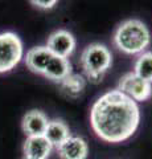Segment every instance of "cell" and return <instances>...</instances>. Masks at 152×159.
<instances>
[{"instance_id":"obj_1","label":"cell","mask_w":152,"mask_h":159,"mask_svg":"<svg viewBox=\"0 0 152 159\" xmlns=\"http://www.w3.org/2000/svg\"><path fill=\"white\" fill-rule=\"evenodd\" d=\"M140 123V109L134 99L118 89L97 99L90 110V126L95 135L107 143L130 139Z\"/></svg>"},{"instance_id":"obj_2","label":"cell","mask_w":152,"mask_h":159,"mask_svg":"<svg viewBox=\"0 0 152 159\" xmlns=\"http://www.w3.org/2000/svg\"><path fill=\"white\" fill-rule=\"evenodd\" d=\"M112 43L118 51L126 54H141L151 43L148 27L138 19H128L115 29Z\"/></svg>"},{"instance_id":"obj_3","label":"cell","mask_w":152,"mask_h":159,"mask_svg":"<svg viewBox=\"0 0 152 159\" xmlns=\"http://www.w3.org/2000/svg\"><path fill=\"white\" fill-rule=\"evenodd\" d=\"M80 65L91 82L98 84L103 80L106 72L112 65V54L105 44L93 43L81 53Z\"/></svg>"},{"instance_id":"obj_4","label":"cell","mask_w":152,"mask_h":159,"mask_svg":"<svg viewBox=\"0 0 152 159\" xmlns=\"http://www.w3.org/2000/svg\"><path fill=\"white\" fill-rule=\"evenodd\" d=\"M23 43L12 32L0 33V73L9 72L21 61Z\"/></svg>"},{"instance_id":"obj_5","label":"cell","mask_w":152,"mask_h":159,"mask_svg":"<svg viewBox=\"0 0 152 159\" xmlns=\"http://www.w3.org/2000/svg\"><path fill=\"white\" fill-rule=\"evenodd\" d=\"M118 90L124 93L138 103L144 102L152 97V84L138 77L134 72L126 73L118 82Z\"/></svg>"},{"instance_id":"obj_6","label":"cell","mask_w":152,"mask_h":159,"mask_svg":"<svg viewBox=\"0 0 152 159\" xmlns=\"http://www.w3.org/2000/svg\"><path fill=\"white\" fill-rule=\"evenodd\" d=\"M46 48L54 56L67 58L69 56H72L76 49V39L69 31L58 29L48 37Z\"/></svg>"},{"instance_id":"obj_7","label":"cell","mask_w":152,"mask_h":159,"mask_svg":"<svg viewBox=\"0 0 152 159\" xmlns=\"http://www.w3.org/2000/svg\"><path fill=\"white\" fill-rule=\"evenodd\" d=\"M57 154L60 159H87L89 146L83 138L70 135L57 146Z\"/></svg>"},{"instance_id":"obj_8","label":"cell","mask_w":152,"mask_h":159,"mask_svg":"<svg viewBox=\"0 0 152 159\" xmlns=\"http://www.w3.org/2000/svg\"><path fill=\"white\" fill-rule=\"evenodd\" d=\"M49 119L46 114L41 110H29L23 117L21 129L27 137H38L44 135L46 130Z\"/></svg>"},{"instance_id":"obj_9","label":"cell","mask_w":152,"mask_h":159,"mask_svg":"<svg viewBox=\"0 0 152 159\" xmlns=\"http://www.w3.org/2000/svg\"><path fill=\"white\" fill-rule=\"evenodd\" d=\"M52 57H53V53L46 47H35L27 52L25 65L31 72L44 76L45 69Z\"/></svg>"},{"instance_id":"obj_10","label":"cell","mask_w":152,"mask_h":159,"mask_svg":"<svg viewBox=\"0 0 152 159\" xmlns=\"http://www.w3.org/2000/svg\"><path fill=\"white\" fill-rule=\"evenodd\" d=\"M53 150L52 143L44 135L38 137H27L23 146L24 157L36 158V159H46Z\"/></svg>"},{"instance_id":"obj_11","label":"cell","mask_w":152,"mask_h":159,"mask_svg":"<svg viewBox=\"0 0 152 159\" xmlns=\"http://www.w3.org/2000/svg\"><path fill=\"white\" fill-rule=\"evenodd\" d=\"M72 73H73V69H72V64L69 61V58L58 57L53 54V57L50 58V61H49L48 66L45 69L44 77H46L50 81L60 84L67 76H70Z\"/></svg>"},{"instance_id":"obj_12","label":"cell","mask_w":152,"mask_h":159,"mask_svg":"<svg viewBox=\"0 0 152 159\" xmlns=\"http://www.w3.org/2000/svg\"><path fill=\"white\" fill-rule=\"evenodd\" d=\"M44 137L52 143V146H60L63 141L70 137L69 126L62 119H52L48 123Z\"/></svg>"},{"instance_id":"obj_13","label":"cell","mask_w":152,"mask_h":159,"mask_svg":"<svg viewBox=\"0 0 152 159\" xmlns=\"http://www.w3.org/2000/svg\"><path fill=\"white\" fill-rule=\"evenodd\" d=\"M61 90L70 98H77L78 96H81L82 92L85 90L86 82L81 74L72 73L70 76H67L63 81L60 82Z\"/></svg>"},{"instance_id":"obj_14","label":"cell","mask_w":152,"mask_h":159,"mask_svg":"<svg viewBox=\"0 0 152 159\" xmlns=\"http://www.w3.org/2000/svg\"><path fill=\"white\" fill-rule=\"evenodd\" d=\"M134 73L144 81L152 84V52H144L136 60Z\"/></svg>"},{"instance_id":"obj_15","label":"cell","mask_w":152,"mask_h":159,"mask_svg":"<svg viewBox=\"0 0 152 159\" xmlns=\"http://www.w3.org/2000/svg\"><path fill=\"white\" fill-rule=\"evenodd\" d=\"M31 3L40 9H52L57 4L56 0H49V2H46V0L45 2H41V0H32Z\"/></svg>"},{"instance_id":"obj_16","label":"cell","mask_w":152,"mask_h":159,"mask_svg":"<svg viewBox=\"0 0 152 159\" xmlns=\"http://www.w3.org/2000/svg\"><path fill=\"white\" fill-rule=\"evenodd\" d=\"M23 159H36V158H27V157H24Z\"/></svg>"}]
</instances>
